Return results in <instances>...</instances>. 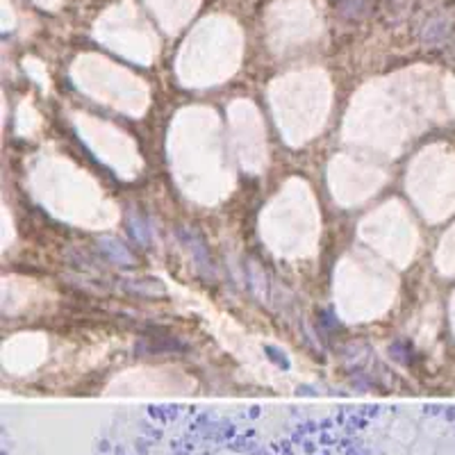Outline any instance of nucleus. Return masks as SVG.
<instances>
[{
  "mask_svg": "<svg viewBox=\"0 0 455 455\" xmlns=\"http://www.w3.org/2000/svg\"><path fill=\"white\" fill-rule=\"evenodd\" d=\"M98 246H100V250H103L109 260L116 262V265H123V267L133 265V255H130L128 248H126L123 244H121V241L109 239V237H103V239L98 241Z\"/></svg>",
  "mask_w": 455,
  "mask_h": 455,
  "instance_id": "obj_1",
  "label": "nucleus"
},
{
  "mask_svg": "<svg viewBox=\"0 0 455 455\" xmlns=\"http://www.w3.org/2000/svg\"><path fill=\"white\" fill-rule=\"evenodd\" d=\"M130 230H133V235L139 244H148V228L137 214H130Z\"/></svg>",
  "mask_w": 455,
  "mask_h": 455,
  "instance_id": "obj_2",
  "label": "nucleus"
},
{
  "mask_svg": "<svg viewBox=\"0 0 455 455\" xmlns=\"http://www.w3.org/2000/svg\"><path fill=\"white\" fill-rule=\"evenodd\" d=\"M189 248H191V253H194V257L198 262V269L203 271V273H210V260L205 255L203 244H194V239H189Z\"/></svg>",
  "mask_w": 455,
  "mask_h": 455,
  "instance_id": "obj_3",
  "label": "nucleus"
},
{
  "mask_svg": "<svg viewBox=\"0 0 455 455\" xmlns=\"http://www.w3.org/2000/svg\"><path fill=\"white\" fill-rule=\"evenodd\" d=\"M265 353L269 356V360H273L278 364V367H282V369H289V360H287V356L282 353L280 348H276V346H265Z\"/></svg>",
  "mask_w": 455,
  "mask_h": 455,
  "instance_id": "obj_4",
  "label": "nucleus"
}]
</instances>
